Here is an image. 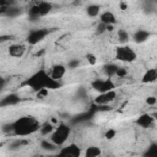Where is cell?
Listing matches in <instances>:
<instances>
[{"label": "cell", "instance_id": "obj_1", "mask_svg": "<svg viewBox=\"0 0 157 157\" xmlns=\"http://www.w3.org/2000/svg\"><path fill=\"white\" fill-rule=\"evenodd\" d=\"M39 120L33 115H23L17 118L12 124H10V130L13 136L17 137H27L34 135L39 131L40 128Z\"/></svg>", "mask_w": 157, "mask_h": 157}, {"label": "cell", "instance_id": "obj_2", "mask_svg": "<svg viewBox=\"0 0 157 157\" xmlns=\"http://www.w3.org/2000/svg\"><path fill=\"white\" fill-rule=\"evenodd\" d=\"M26 86L29 87L34 93H38L39 91L43 90H55L61 86V82L54 81L47 70L40 69L36 72H33L27 80H26Z\"/></svg>", "mask_w": 157, "mask_h": 157}, {"label": "cell", "instance_id": "obj_3", "mask_svg": "<svg viewBox=\"0 0 157 157\" xmlns=\"http://www.w3.org/2000/svg\"><path fill=\"white\" fill-rule=\"evenodd\" d=\"M70 134H71V128L65 124V123H58L53 130V132L45 137V139H49V141L56 147H61L64 146L65 144H67V140L70 137Z\"/></svg>", "mask_w": 157, "mask_h": 157}, {"label": "cell", "instance_id": "obj_4", "mask_svg": "<svg viewBox=\"0 0 157 157\" xmlns=\"http://www.w3.org/2000/svg\"><path fill=\"white\" fill-rule=\"evenodd\" d=\"M115 59L121 63H134L137 59V53L134 48H131L130 45L125 44V45H119L115 49Z\"/></svg>", "mask_w": 157, "mask_h": 157}, {"label": "cell", "instance_id": "obj_5", "mask_svg": "<svg viewBox=\"0 0 157 157\" xmlns=\"http://www.w3.org/2000/svg\"><path fill=\"white\" fill-rule=\"evenodd\" d=\"M81 156H82V148L75 142L65 144L64 146L59 147L54 155V157H81Z\"/></svg>", "mask_w": 157, "mask_h": 157}, {"label": "cell", "instance_id": "obj_6", "mask_svg": "<svg viewBox=\"0 0 157 157\" xmlns=\"http://www.w3.org/2000/svg\"><path fill=\"white\" fill-rule=\"evenodd\" d=\"M91 87L96 92H98V93L108 92V91H112V90H115L117 88L113 78H109V77H105V78H94L91 82Z\"/></svg>", "mask_w": 157, "mask_h": 157}, {"label": "cell", "instance_id": "obj_7", "mask_svg": "<svg viewBox=\"0 0 157 157\" xmlns=\"http://www.w3.org/2000/svg\"><path fill=\"white\" fill-rule=\"evenodd\" d=\"M52 10H53L52 2H48V1H37V2H34L32 5V7L29 9V12L34 17H43V16L48 15Z\"/></svg>", "mask_w": 157, "mask_h": 157}, {"label": "cell", "instance_id": "obj_8", "mask_svg": "<svg viewBox=\"0 0 157 157\" xmlns=\"http://www.w3.org/2000/svg\"><path fill=\"white\" fill-rule=\"evenodd\" d=\"M118 97V93L115 90H112V91H108V92H103V93H98L94 98H93V103L96 105H99V107H105V105H109L110 103H113Z\"/></svg>", "mask_w": 157, "mask_h": 157}, {"label": "cell", "instance_id": "obj_9", "mask_svg": "<svg viewBox=\"0 0 157 157\" xmlns=\"http://www.w3.org/2000/svg\"><path fill=\"white\" fill-rule=\"evenodd\" d=\"M66 72H67V67H66V65H64V64H54V65L48 70L49 76H50L54 81H56V82H60V81L65 77Z\"/></svg>", "mask_w": 157, "mask_h": 157}, {"label": "cell", "instance_id": "obj_10", "mask_svg": "<svg viewBox=\"0 0 157 157\" xmlns=\"http://www.w3.org/2000/svg\"><path fill=\"white\" fill-rule=\"evenodd\" d=\"M48 31L44 28H38V29H33L28 33L27 36V43L31 45H36L39 42H42L47 36H48Z\"/></svg>", "mask_w": 157, "mask_h": 157}, {"label": "cell", "instance_id": "obj_11", "mask_svg": "<svg viewBox=\"0 0 157 157\" xmlns=\"http://www.w3.org/2000/svg\"><path fill=\"white\" fill-rule=\"evenodd\" d=\"M155 123H156V119L150 113H142L136 119V125L140 126L141 129H150L155 125Z\"/></svg>", "mask_w": 157, "mask_h": 157}, {"label": "cell", "instance_id": "obj_12", "mask_svg": "<svg viewBox=\"0 0 157 157\" xmlns=\"http://www.w3.org/2000/svg\"><path fill=\"white\" fill-rule=\"evenodd\" d=\"M98 18H99L101 25H103V26H105V27H108V26H114V25L117 23V16H115V13H114L113 11H110V10H104V11H102V12L99 13Z\"/></svg>", "mask_w": 157, "mask_h": 157}, {"label": "cell", "instance_id": "obj_13", "mask_svg": "<svg viewBox=\"0 0 157 157\" xmlns=\"http://www.w3.org/2000/svg\"><path fill=\"white\" fill-rule=\"evenodd\" d=\"M27 48L25 44L22 43H12L9 48H7V53L11 58H15V59H20L25 55Z\"/></svg>", "mask_w": 157, "mask_h": 157}, {"label": "cell", "instance_id": "obj_14", "mask_svg": "<svg viewBox=\"0 0 157 157\" xmlns=\"http://www.w3.org/2000/svg\"><path fill=\"white\" fill-rule=\"evenodd\" d=\"M102 150L101 147L96 145H90L85 150H82V156L81 157H101Z\"/></svg>", "mask_w": 157, "mask_h": 157}, {"label": "cell", "instance_id": "obj_15", "mask_svg": "<svg viewBox=\"0 0 157 157\" xmlns=\"http://www.w3.org/2000/svg\"><path fill=\"white\" fill-rule=\"evenodd\" d=\"M85 12H86V15H87L88 17H91V18H96V17H98L99 13L102 12V9H101V5L92 2V4H88V5L86 6Z\"/></svg>", "mask_w": 157, "mask_h": 157}, {"label": "cell", "instance_id": "obj_16", "mask_svg": "<svg viewBox=\"0 0 157 157\" xmlns=\"http://www.w3.org/2000/svg\"><path fill=\"white\" fill-rule=\"evenodd\" d=\"M156 78H157V70L155 67H151L144 72V75L141 77V82L142 83H152L156 81Z\"/></svg>", "mask_w": 157, "mask_h": 157}, {"label": "cell", "instance_id": "obj_17", "mask_svg": "<svg viewBox=\"0 0 157 157\" xmlns=\"http://www.w3.org/2000/svg\"><path fill=\"white\" fill-rule=\"evenodd\" d=\"M130 33L126 31V29H124V28H120V29H118L117 31V39H118V42L120 43V45H125V44H128V42L130 40Z\"/></svg>", "mask_w": 157, "mask_h": 157}, {"label": "cell", "instance_id": "obj_18", "mask_svg": "<svg viewBox=\"0 0 157 157\" xmlns=\"http://www.w3.org/2000/svg\"><path fill=\"white\" fill-rule=\"evenodd\" d=\"M148 37H150V32L148 31H146V29H137L134 33L132 39L136 43H144V42H146L148 39Z\"/></svg>", "mask_w": 157, "mask_h": 157}, {"label": "cell", "instance_id": "obj_19", "mask_svg": "<svg viewBox=\"0 0 157 157\" xmlns=\"http://www.w3.org/2000/svg\"><path fill=\"white\" fill-rule=\"evenodd\" d=\"M54 128H55V125H53L52 123H45V124L40 125V128H39V131H38V132H40V135H42V136L48 137V136L53 132Z\"/></svg>", "mask_w": 157, "mask_h": 157}, {"label": "cell", "instance_id": "obj_20", "mask_svg": "<svg viewBox=\"0 0 157 157\" xmlns=\"http://www.w3.org/2000/svg\"><path fill=\"white\" fill-rule=\"evenodd\" d=\"M103 69H104L103 71H104V74L107 75V77L113 78V77L115 76V72H117L118 66H117V65H114V64H108V65H105Z\"/></svg>", "mask_w": 157, "mask_h": 157}, {"label": "cell", "instance_id": "obj_21", "mask_svg": "<svg viewBox=\"0 0 157 157\" xmlns=\"http://www.w3.org/2000/svg\"><path fill=\"white\" fill-rule=\"evenodd\" d=\"M40 147L45 151H56L58 148L49 141V139H43L42 142H40Z\"/></svg>", "mask_w": 157, "mask_h": 157}, {"label": "cell", "instance_id": "obj_22", "mask_svg": "<svg viewBox=\"0 0 157 157\" xmlns=\"http://www.w3.org/2000/svg\"><path fill=\"white\" fill-rule=\"evenodd\" d=\"M17 102H18V97L15 98V94H11V96L4 98V102H2L1 104H2V105H9V104H15V103H17Z\"/></svg>", "mask_w": 157, "mask_h": 157}, {"label": "cell", "instance_id": "obj_23", "mask_svg": "<svg viewBox=\"0 0 157 157\" xmlns=\"http://www.w3.org/2000/svg\"><path fill=\"white\" fill-rule=\"evenodd\" d=\"M156 103H157V97L156 96H147V98H146V104L147 105L155 107Z\"/></svg>", "mask_w": 157, "mask_h": 157}, {"label": "cell", "instance_id": "obj_24", "mask_svg": "<svg viewBox=\"0 0 157 157\" xmlns=\"http://www.w3.org/2000/svg\"><path fill=\"white\" fill-rule=\"evenodd\" d=\"M78 65H80V61H78V60H70V61L67 63L66 67H67V69H76Z\"/></svg>", "mask_w": 157, "mask_h": 157}, {"label": "cell", "instance_id": "obj_25", "mask_svg": "<svg viewBox=\"0 0 157 157\" xmlns=\"http://www.w3.org/2000/svg\"><path fill=\"white\" fill-rule=\"evenodd\" d=\"M87 60H88V63H90V64H92V65H94V64L97 63L96 56H94L93 54H88V55H87Z\"/></svg>", "mask_w": 157, "mask_h": 157}, {"label": "cell", "instance_id": "obj_26", "mask_svg": "<svg viewBox=\"0 0 157 157\" xmlns=\"http://www.w3.org/2000/svg\"><path fill=\"white\" fill-rule=\"evenodd\" d=\"M115 134H117V132H115V130H108V131H107V134H105V137L110 140V139H113V137L115 136Z\"/></svg>", "mask_w": 157, "mask_h": 157}]
</instances>
